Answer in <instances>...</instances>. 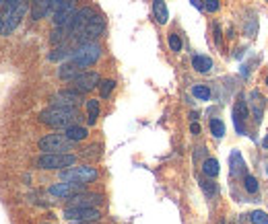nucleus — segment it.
<instances>
[{
    "mask_svg": "<svg viewBox=\"0 0 268 224\" xmlns=\"http://www.w3.org/2000/svg\"><path fill=\"white\" fill-rule=\"evenodd\" d=\"M27 13V0H6L0 13V35H11Z\"/></svg>",
    "mask_w": 268,
    "mask_h": 224,
    "instance_id": "obj_1",
    "label": "nucleus"
},
{
    "mask_svg": "<svg viewBox=\"0 0 268 224\" xmlns=\"http://www.w3.org/2000/svg\"><path fill=\"white\" fill-rule=\"evenodd\" d=\"M39 122L46 124L50 128H71L79 122V113H76V109L72 107H56L52 105L50 109L41 111L39 113Z\"/></svg>",
    "mask_w": 268,
    "mask_h": 224,
    "instance_id": "obj_2",
    "label": "nucleus"
},
{
    "mask_svg": "<svg viewBox=\"0 0 268 224\" xmlns=\"http://www.w3.org/2000/svg\"><path fill=\"white\" fill-rule=\"evenodd\" d=\"M76 162L74 154H66V152H46L37 159V167L46 169V171H64L68 167H72Z\"/></svg>",
    "mask_w": 268,
    "mask_h": 224,
    "instance_id": "obj_3",
    "label": "nucleus"
},
{
    "mask_svg": "<svg viewBox=\"0 0 268 224\" xmlns=\"http://www.w3.org/2000/svg\"><path fill=\"white\" fill-rule=\"evenodd\" d=\"M50 13L54 15L52 21L56 27H68L76 15V0H54Z\"/></svg>",
    "mask_w": 268,
    "mask_h": 224,
    "instance_id": "obj_4",
    "label": "nucleus"
},
{
    "mask_svg": "<svg viewBox=\"0 0 268 224\" xmlns=\"http://www.w3.org/2000/svg\"><path fill=\"white\" fill-rule=\"evenodd\" d=\"M99 56H101L99 44H95V41H87V44H81L76 49H72L71 60L79 64L81 68H89V66H93L95 62H97Z\"/></svg>",
    "mask_w": 268,
    "mask_h": 224,
    "instance_id": "obj_5",
    "label": "nucleus"
},
{
    "mask_svg": "<svg viewBox=\"0 0 268 224\" xmlns=\"http://www.w3.org/2000/svg\"><path fill=\"white\" fill-rule=\"evenodd\" d=\"M97 169L91 167V165H83V167H68L64 169L62 173H60V177H62V181H74V183H83L87 185L91 183V181L97 179Z\"/></svg>",
    "mask_w": 268,
    "mask_h": 224,
    "instance_id": "obj_6",
    "label": "nucleus"
},
{
    "mask_svg": "<svg viewBox=\"0 0 268 224\" xmlns=\"http://www.w3.org/2000/svg\"><path fill=\"white\" fill-rule=\"evenodd\" d=\"M76 142H72L66 134H48L39 140V150L44 152H66L72 150V146Z\"/></svg>",
    "mask_w": 268,
    "mask_h": 224,
    "instance_id": "obj_7",
    "label": "nucleus"
},
{
    "mask_svg": "<svg viewBox=\"0 0 268 224\" xmlns=\"http://www.w3.org/2000/svg\"><path fill=\"white\" fill-rule=\"evenodd\" d=\"M103 31H106V21H103V16L101 15H93L91 21L85 25V29L79 33V35H74V39L79 37V46H81V44H87V41L97 39Z\"/></svg>",
    "mask_w": 268,
    "mask_h": 224,
    "instance_id": "obj_8",
    "label": "nucleus"
},
{
    "mask_svg": "<svg viewBox=\"0 0 268 224\" xmlns=\"http://www.w3.org/2000/svg\"><path fill=\"white\" fill-rule=\"evenodd\" d=\"M85 185L83 183H74V181H64V183H54L50 187V193L56 197H62V200H71L72 195L83 193Z\"/></svg>",
    "mask_w": 268,
    "mask_h": 224,
    "instance_id": "obj_9",
    "label": "nucleus"
},
{
    "mask_svg": "<svg viewBox=\"0 0 268 224\" xmlns=\"http://www.w3.org/2000/svg\"><path fill=\"white\" fill-rule=\"evenodd\" d=\"M72 82V87L74 91H79V93H89L93 89H97L99 84H101V79H99V74L97 72H81L79 76H76Z\"/></svg>",
    "mask_w": 268,
    "mask_h": 224,
    "instance_id": "obj_10",
    "label": "nucleus"
},
{
    "mask_svg": "<svg viewBox=\"0 0 268 224\" xmlns=\"http://www.w3.org/2000/svg\"><path fill=\"white\" fill-rule=\"evenodd\" d=\"M64 218L81 220V222H97L101 218V214L95 208H64Z\"/></svg>",
    "mask_w": 268,
    "mask_h": 224,
    "instance_id": "obj_11",
    "label": "nucleus"
},
{
    "mask_svg": "<svg viewBox=\"0 0 268 224\" xmlns=\"http://www.w3.org/2000/svg\"><path fill=\"white\" fill-rule=\"evenodd\" d=\"M81 101H83V97H81L79 91H60V93H56L54 97H52V105L76 109L81 105Z\"/></svg>",
    "mask_w": 268,
    "mask_h": 224,
    "instance_id": "obj_12",
    "label": "nucleus"
},
{
    "mask_svg": "<svg viewBox=\"0 0 268 224\" xmlns=\"http://www.w3.org/2000/svg\"><path fill=\"white\" fill-rule=\"evenodd\" d=\"M246 117H248V101L239 95V97H237V103L233 105V124H235V130H237L239 136L246 134V126H244Z\"/></svg>",
    "mask_w": 268,
    "mask_h": 224,
    "instance_id": "obj_13",
    "label": "nucleus"
},
{
    "mask_svg": "<svg viewBox=\"0 0 268 224\" xmlns=\"http://www.w3.org/2000/svg\"><path fill=\"white\" fill-rule=\"evenodd\" d=\"M103 202V195L99 193H76L71 197L66 208H93V206H99Z\"/></svg>",
    "mask_w": 268,
    "mask_h": 224,
    "instance_id": "obj_14",
    "label": "nucleus"
},
{
    "mask_svg": "<svg viewBox=\"0 0 268 224\" xmlns=\"http://www.w3.org/2000/svg\"><path fill=\"white\" fill-rule=\"evenodd\" d=\"M250 109H252V115L256 122H260L262 115H264V109H266V99L260 91H252L250 93Z\"/></svg>",
    "mask_w": 268,
    "mask_h": 224,
    "instance_id": "obj_15",
    "label": "nucleus"
},
{
    "mask_svg": "<svg viewBox=\"0 0 268 224\" xmlns=\"http://www.w3.org/2000/svg\"><path fill=\"white\" fill-rule=\"evenodd\" d=\"M81 72H85V70H83V68L76 64V62H72V60H68V62H64L62 66L58 68V76H60L62 80H74Z\"/></svg>",
    "mask_w": 268,
    "mask_h": 224,
    "instance_id": "obj_16",
    "label": "nucleus"
},
{
    "mask_svg": "<svg viewBox=\"0 0 268 224\" xmlns=\"http://www.w3.org/2000/svg\"><path fill=\"white\" fill-rule=\"evenodd\" d=\"M52 4L54 0H33V6H31V19L33 21H39L52 11Z\"/></svg>",
    "mask_w": 268,
    "mask_h": 224,
    "instance_id": "obj_17",
    "label": "nucleus"
},
{
    "mask_svg": "<svg viewBox=\"0 0 268 224\" xmlns=\"http://www.w3.org/2000/svg\"><path fill=\"white\" fill-rule=\"evenodd\" d=\"M153 13H155V19H157L159 25H165L169 19V11H167V4L163 0H153Z\"/></svg>",
    "mask_w": 268,
    "mask_h": 224,
    "instance_id": "obj_18",
    "label": "nucleus"
},
{
    "mask_svg": "<svg viewBox=\"0 0 268 224\" xmlns=\"http://www.w3.org/2000/svg\"><path fill=\"white\" fill-rule=\"evenodd\" d=\"M192 68H194L196 72L206 74V72L213 70V60L209 56H194L192 58Z\"/></svg>",
    "mask_w": 268,
    "mask_h": 224,
    "instance_id": "obj_19",
    "label": "nucleus"
},
{
    "mask_svg": "<svg viewBox=\"0 0 268 224\" xmlns=\"http://www.w3.org/2000/svg\"><path fill=\"white\" fill-rule=\"evenodd\" d=\"M229 165H231V175H233V177H235V175H241V173H246V162H244V159H241V154H239V152H231Z\"/></svg>",
    "mask_w": 268,
    "mask_h": 224,
    "instance_id": "obj_20",
    "label": "nucleus"
},
{
    "mask_svg": "<svg viewBox=\"0 0 268 224\" xmlns=\"http://www.w3.org/2000/svg\"><path fill=\"white\" fill-rule=\"evenodd\" d=\"M64 134L68 136V138H71V140L72 142H81V140H85V138H87V128H83V126H71V128H66V130H64Z\"/></svg>",
    "mask_w": 268,
    "mask_h": 224,
    "instance_id": "obj_21",
    "label": "nucleus"
},
{
    "mask_svg": "<svg viewBox=\"0 0 268 224\" xmlns=\"http://www.w3.org/2000/svg\"><path fill=\"white\" fill-rule=\"evenodd\" d=\"M97 117H99V101L89 99L87 101V119H89V126L97 124Z\"/></svg>",
    "mask_w": 268,
    "mask_h": 224,
    "instance_id": "obj_22",
    "label": "nucleus"
},
{
    "mask_svg": "<svg viewBox=\"0 0 268 224\" xmlns=\"http://www.w3.org/2000/svg\"><path fill=\"white\" fill-rule=\"evenodd\" d=\"M202 171L206 177H217L219 175V160L217 159H206L202 162Z\"/></svg>",
    "mask_w": 268,
    "mask_h": 224,
    "instance_id": "obj_23",
    "label": "nucleus"
},
{
    "mask_svg": "<svg viewBox=\"0 0 268 224\" xmlns=\"http://www.w3.org/2000/svg\"><path fill=\"white\" fill-rule=\"evenodd\" d=\"M244 187H246L248 193H258V189H260V185H258V179L254 175H250V173H246V177H244Z\"/></svg>",
    "mask_w": 268,
    "mask_h": 224,
    "instance_id": "obj_24",
    "label": "nucleus"
},
{
    "mask_svg": "<svg viewBox=\"0 0 268 224\" xmlns=\"http://www.w3.org/2000/svg\"><path fill=\"white\" fill-rule=\"evenodd\" d=\"M225 132H227V130H225V124L221 122V119H217V117L211 119V134H213L214 138H223Z\"/></svg>",
    "mask_w": 268,
    "mask_h": 224,
    "instance_id": "obj_25",
    "label": "nucleus"
},
{
    "mask_svg": "<svg viewBox=\"0 0 268 224\" xmlns=\"http://www.w3.org/2000/svg\"><path fill=\"white\" fill-rule=\"evenodd\" d=\"M192 95L196 99H200V101H209L211 99V89L204 87V84H196V87L192 89Z\"/></svg>",
    "mask_w": 268,
    "mask_h": 224,
    "instance_id": "obj_26",
    "label": "nucleus"
},
{
    "mask_svg": "<svg viewBox=\"0 0 268 224\" xmlns=\"http://www.w3.org/2000/svg\"><path fill=\"white\" fill-rule=\"evenodd\" d=\"M114 87H116V80H101V84H99V93H101V99H107L109 95H111V91H114Z\"/></svg>",
    "mask_w": 268,
    "mask_h": 224,
    "instance_id": "obj_27",
    "label": "nucleus"
},
{
    "mask_svg": "<svg viewBox=\"0 0 268 224\" xmlns=\"http://www.w3.org/2000/svg\"><path fill=\"white\" fill-rule=\"evenodd\" d=\"M167 44H169L171 51H181V39H179L178 33H169V35H167Z\"/></svg>",
    "mask_w": 268,
    "mask_h": 224,
    "instance_id": "obj_28",
    "label": "nucleus"
},
{
    "mask_svg": "<svg viewBox=\"0 0 268 224\" xmlns=\"http://www.w3.org/2000/svg\"><path fill=\"white\" fill-rule=\"evenodd\" d=\"M250 220H252L254 224H268V214L262 212V210H256L250 214Z\"/></svg>",
    "mask_w": 268,
    "mask_h": 224,
    "instance_id": "obj_29",
    "label": "nucleus"
},
{
    "mask_svg": "<svg viewBox=\"0 0 268 224\" xmlns=\"http://www.w3.org/2000/svg\"><path fill=\"white\" fill-rule=\"evenodd\" d=\"M204 8L209 13H217L221 8V2H219V0H204Z\"/></svg>",
    "mask_w": 268,
    "mask_h": 224,
    "instance_id": "obj_30",
    "label": "nucleus"
},
{
    "mask_svg": "<svg viewBox=\"0 0 268 224\" xmlns=\"http://www.w3.org/2000/svg\"><path fill=\"white\" fill-rule=\"evenodd\" d=\"M202 189H204V192L209 193V195H214V193H217V185H214L213 181H202Z\"/></svg>",
    "mask_w": 268,
    "mask_h": 224,
    "instance_id": "obj_31",
    "label": "nucleus"
},
{
    "mask_svg": "<svg viewBox=\"0 0 268 224\" xmlns=\"http://www.w3.org/2000/svg\"><path fill=\"white\" fill-rule=\"evenodd\" d=\"M190 2H192V6L198 8V11H202L204 8V0H190Z\"/></svg>",
    "mask_w": 268,
    "mask_h": 224,
    "instance_id": "obj_32",
    "label": "nucleus"
},
{
    "mask_svg": "<svg viewBox=\"0 0 268 224\" xmlns=\"http://www.w3.org/2000/svg\"><path fill=\"white\" fill-rule=\"evenodd\" d=\"M190 132H192V134H194V136H198V134H200V126H198V124H196V122H194V124H192V126H190Z\"/></svg>",
    "mask_w": 268,
    "mask_h": 224,
    "instance_id": "obj_33",
    "label": "nucleus"
},
{
    "mask_svg": "<svg viewBox=\"0 0 268 224\" xmlns=\"http://www.w3.org/2000/svg\"><path fill=\"white\" fill-rule=\"evenodd\" d=\"M262 146H264V148L268 150V136H266V138H264V140H262Z\"/></svg>",
    "mask_w": 268,
    "mask_h": 224,
    "instance_id": "obj_34",
    "label": "nucleus"
},
{
    "mask_svg": "<svg viewBox=\"0 0 268 224\" xmlns=\"http://www.w3.org/2000/svg\"><path fill=\"white\" fill-rule=\"evenodd\" d=\"M72 224H91V222H81V220H72Z\"/></svg>",
    "mask_w": 268,
    "mask_h": 224,
    "instance_id": "obj_35",
    "label": "nucleus"
},
{
    "mask_svg": "<svg viewBox=\"0 0 268 224\" xmlns=\"http://www.w3.org/2000/svg\"><path fill=\"white\" fill-rule=\"evenodd\" d=\"M4 2H6V0H0V6H2V4H4Z\"/></svg>",
    "mask_w": 268,
    "mask_h": 224,
    "instance_id": "obj_36",
    "label": "nucleus"
},
{
    "mask_svg": "<svg viewBox=\"0 0 268 224\" xmlns=\"http://www.w3.org/2000/svg\"><path fill=\"white\" fill-rule=\"evenodd\" d=\"M266 84H268V79H266Z\"/></svg>",
    "mask_w": 268,
    "mask_h": 224,
    "instance_id": "obj_37",
    "label": "nucleus"
}]
</instances>
